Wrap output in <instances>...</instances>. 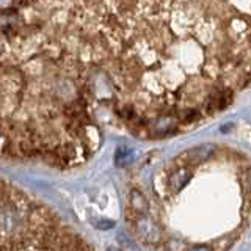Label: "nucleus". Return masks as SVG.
Masks as SVG:
<instances>
[{
  "label": "nucleus",
  "mask_w": 251,
  "mask_h": 251,
  "mask_svg": "<svg viewBox=\"0 0 251 251\" xmlns=\"http://www.w3.org/2000/svg\"><path fill=\"white\" fill-rule=\"evenodd\" d=\"M204 115L202 108L198 105H185L180 108L179 116H177V124L179 126H187V124H192L196 123L198 120H201V116Z\"/></svg>",
  "instance_id": "nucleus-1"
},
{
  "label": "nucleus",
  "mask_w": 251,
  "mask_h": 251,
  "mask_svg": "<svg viewBox=\"0 0 251 251\" xmlns=\"http://www.w3.org/2000/svg\"><path fill=\"white\" fill-rule=\"evenodd\" d=\"M41 0H13V5L18 6L19 10H30V8L36 6Z\"/></svg>",
  "instance_id": "nucleus-2"
}]
</instances>
